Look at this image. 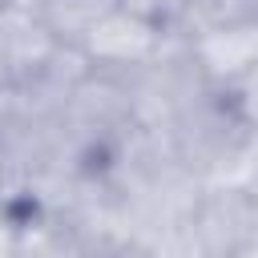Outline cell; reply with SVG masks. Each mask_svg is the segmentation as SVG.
Here are the masks:
<instances>
[{
    "instance_id": "cell-1",
    "label": "cell",
    "mask_w": 258,
    "mask_h": 258,
    "mask_svg": "<svg viewBox=\"0 0 258 258\" xmlns=\"http://www.w3.org/2000/svg\"><path fill=\"white\" fill-rule=\"evenodd\" d=\"M125 85H129V105H133V121L137 125H169L189 101H198L202 93H210L214 85L202 77L185 36L169 32L165 44L157 48L153 60H145L141 69L125 73Z\"/></svg>"
},
{
    "instance_id": "cell-2",
    "label": "cell",
    "mask_w": 258,
    "mask_h": 258,
    "mask_svg": "<svg viewBox=\"0 0 258 258\" xmlns=\"http://www.w3.org/2000/svg\"><path fill=\"white\" fill-rule=\"evenodd\" d=\"M177 234L189 258H238L258 238V206L242 185H202Z\"/></svg>"
},
{
    "instance_id": "cell-3",
    "label": "cell",
    "mask_w": 258,
    "mask_h": 258,
    "mask_svg": "<svg viewBox=\"0 0 258 258\" xmlns=\"http://www.w3.org/2000/svg\"><path fill=\"white\" fill-rule=\"evenodd\" d=\"M169 28L145 20V16H133L125 8H113L81 44L85 60L97 69V73H133L141 69L145 60L157 56V48L165 44Z\"/></svg>"
},
{
    "instance_id": "cell-4",
    "label": "cell",
    "mask_w": 258,
    "mask_h": 258,
    "mask_svg": "<svg viewBox=\"0 0 258 258\" xmlns=\"http://www.w3.org/2000/svg\"><path fill=\"white\" fill-rule=\"evenodd\" d=\"M185 44H189L202 77L214 89H230L234 81H242L258 64V16H246V20L185 36Z\"/></svg>"
},
{
    "instance_id": "cell-5",
    "label": "cell",
    "mask_w": 258,
    "mask_h": 258,
    "mask_svg": "<svg viewBox=\"0 0 258 258\" xmlns=\"http://www.w3.org/2000/svg\"><path fill=\"white\" fill-rule=\"evenodd\" d=\"M56 44L60 40L40 20L36 4H8V8H0V48H4L8 64H12L16 85L36 77V69L56 52Z\"/></svg>"
},
{
    "instance_id": "cell-6",
    "label": "cell",
    "mask_w": 258,
    "mask_h": 258,
    "mask_svg": "<svg viewBox=\"0 0 258 258\" xmlns=\"http://www.w3.org/2000/svg\"><path fill=\"white\" fill-rule=\"evenodd\" d=\"M117 8V0H36V12L40 20L48 24V32L60 40V44H73L81 48L85 36Z\"/></svg>"
},
{
    "instance_id": "cell-7",
    "label": "cell",
    "mask_w": 258,
    "mask_h": 258,
    "mask_svg": "<svg viewBox=\"0 0 258 258\" xmlns=\"http://www.w3.org/2000/svg\"><path fill=\"white\" fill-rule=\"evenodd\" d=\"M246 16H258V0H181V12L169 32L198 36V32H210V28L246 20Z\"/></svg>"
},
{
    "instance_id": "cell-8",
    "label": "cell",
    "mask_w": 258,
    "mask_h": 258,
    "mask_svg": "<svg viewBox=\"0 0 258 258\" xmlns=\"http://www.w3.org/2000/svg\"><path fill=\"white\" fill-rule=\"evenodd\" d=\"M226 97H230L234 113L242 117V125H246L250 133H258V64H254L242 81H234V85L226 89Z\"/></svg>"
},
{
    "instance_id": "cell-9",
    "label": "cell",
    "mask_w": 258,
    "mask_h": 258,
    "mask_svg": "<svg viewBox=\"0 0 258 258\" xmlns=\"http://www.w3.org/2000/svg\"><path fill=\"white\" fill-rule=\"evenodd\" d=\"M117 8H125L133 16H145L161 28H173V20L181 12V0H117Z\"/></svg>"
},
{
    "instance_id": "cell-10",
    "label": "cell",
    "mask_w": 258,
    "mask_h": 258,
    "mask_svg": "<svg viewBox=\"0 0 258 258\" xmlns=\"http://www.w3.org/2000/svg\"><path fill=\"white\" fill-rule=\"evenodd\" d=\"M16 238H20L16 214H0V258H12L16 254Z\"/></svg>"
},
{
    "instance_id": "cell-11",
    "label": "cell",
    "mask_w": 258,
    "mask_h": 258,
    "mask_svg": "<svg viewBox=\"0 0 258 258\" xmlns=\"http://www.w3.org/2000/svg\"><path fill=\"white\" fill-rule=\"evenodd\" d=\"M12 89H16V77H12V64L4 56V48H0V93H12Z\"/></svg>"
},
{
    "instance_id": "cell-12",
    "label": "cell",
    "mask_w": 258,
    "mask_h": 258,
    "mask_svg": "<svg viewBox=\"0 0 258 258\" xmlns=\"http://www.w3.org/2000/svg\"><path fill=\"white\" fill-rule=\"evenodd\" d=\"M246 189H250V198H254V206H258V169H254V177H250V185H246Z\"/></svg>"
},
{
    "instance_id": "cell-13",
    "label": "cell",
    "mask_w": 258,
    "mask_h": 258,
    "mask_svg": "<svg viewBox=\"0 0 258 258\" xmlns=\"http://www.w3.org/2000/svg\"><path fill=\"white\" fill-rule=\"evenodd\" d=\"M8 4H28V0H0V8H8Z\"/></svg>"
},
{
    "instance_id": "cell-14",
    "label": "cell",
    "mask_w": 258,
    "mask_h": 258,
    "mask_svg": "<svg viewBox=\"0 0 258 258\" xmlns=\"http://www.w3.org/2000/svg\"><path fill=\"white\" fill-rule=\"evenodd\" d=\"M28 4H36V0H28Z\"/></svg>"
}]
</instances>
